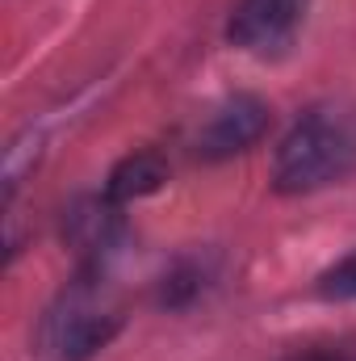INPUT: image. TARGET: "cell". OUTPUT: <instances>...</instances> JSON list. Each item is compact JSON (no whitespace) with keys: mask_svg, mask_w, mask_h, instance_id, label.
Returning a JSON list of instances; mask_svg holds the SVG:
<instances>
[{"mask_svg":"<svg viewBox=\"0 0 356 361\" xmlns=\"http://www.w3.org/2000/svg\"><path fill=\"white\" fill-rule=\"evenodd\" d=\"M268 122V109L252 97H235L227 101L201 130V152L205 156H231V152H243L248 143L260 139Z\"/></svg>","mask_w":356,"mask_h":361,"instance_id":"4","label":"cell"},{"mask_svg":"<svg viewBox=\"0 0 356 361\" xmlns=\"http://www.w3.org/2000/svg\"><path fill=\"white\" fill-rule=\"evenodd\" d=\"M117 328V311L89 286L59 298V307L42 319L38 332V357L42 361H84L92 349L109 341Z\"/></svg>","mask_w":356,"mask_h":361,"instance_id":"1","label":"cell"},{"mask_svg":"<svg viewBox=\"0 0 356 361\" xmlns=\"http://www.w3.org/2000/svg\"><path fill=\"white\" fill-rule=\"evenodd\" d=\"M164 177H168V173H164L160 156H151V152L130 156V160H122V164L113 169V177H109V202H130V197H143V193L160 189V180H164Z\"/></svg>","mask_w":356,"mask_h":361,"instance_id":"5","label":"cell"},{"mask_svg":"<svg viewBox=\"0 0 356 361\" xmlns=\"http://www.w3.org/2000/svg\"><path fill=\"white\" fill-rule=\"evenodd\" d=\"M348 139L323 122V118H310L302 122L276 152V185L285 193H298V189H319L327 180H336L348 169Z\"/></svg>","mask_w":356,"mask_h":361,"instance_id":"2","label":"cell"},{"mask_svg":"<svg viewBox=\"0 0 356 361\" xmlns=\"http://www.w3.org/2000/svg\"><path fill=\"white\" fill-rule=\"evenodd\" d=\"M323 294H331V298H356V252H348L336 269L323 273Z\"/></svg>","mask_w":356,"mask_h":361,"instance_id":"6","label":"cell"},{"mask_svg":"<svg viewBox=\"0 0 356 361\" xmlns=\"http://www.w3.org/2000/svg\"><path fill=\"white\" fill-rule=\"evenodd\" d=\"M310 0H239L231 17V38L243 51H281L306 21Z\"/></svg>","mask_w":356,"mask_h":361,"instance_id":"3","label":"cell"}]
</instances>
